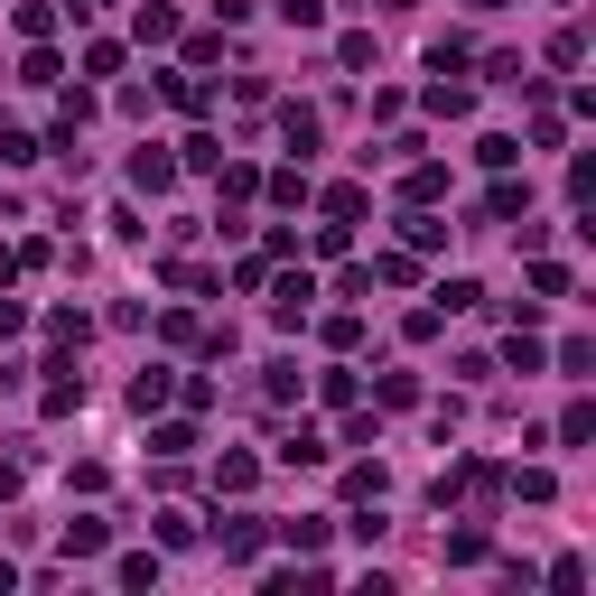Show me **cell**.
I'll use <instances>...</instances> for the list:
<instances>
[{
	"label": "cell",
	"mask_w": 596,
	"mask_h": 596,
	"mask_svg": "<svg viewBox=\"0 0 596 596\" xmlns=\"http://www.w3.org/2000/svg\"><path fill=\"white\" fill-rule=\"evenodd\" d=\"M168 392H177V373H168V364H149V373L131 382V410H140V420H149V410H159Z\"/></svg>",
	"instance_id": "obj_13"
},
{
	"label": "cell",
	"mask_w": 596,
	"mask_h": 596,
	"mask_svg": "<svg viewBox=\"0 0 596 596\" xmlns=\"http://www.w3.org/2000/svg\"><path fill=\"white\" fill-rule=\"evenodd\" d=\"M10 495H19V466H0V504H10Z\"/></svg>",
	"instance_id": "obj_43"
},
{
	"label": "cell",
	"mask_w": 596,
	"mask_h": 596,
	"mask_svg": "<svg viewBox=\"0 0 596 596\" xmlns=\"http://www.w3.org/2000/svg\"><path fill=\"white\" fill-rule=\"evenodd\" d=\"M326 531H335L326 512H299V522H280V540H290V550H326Z\"/></svg>",
	"instance_id": "obj_17"
},
{
	"label": "cell",
	"mask_w": 596,
	"mask_h": 596,
	"mask_svg": "<svg viewBox=\"0 0 596 596\" xmlns=\"http://www.w3.org/2000/svg\"><path fill=\"white\" fill-rule=\"evenodd\" d=\"M280 140H290V149H299V159H307V149H317V140H326V121H317V113H307V102H280Z\"/></svg>",
	"instance_id": "obj_8"
},
{
	"label": "cell",
	"mask_w": 596,
	"mask_h": 596,
	"mask_svg": "<svg viewBox=\"0 0 596 596\" xmlns=\"http://www.w3.org/2000/svg\"><path fill=\"white\" fill-rule=\"evenodd\" d=\"M438 243H448V224H438V215H410L401 224V252H438Z\"/></svg>",
	"instance_id": "obj_25"
},
{
	"label": "cell",
	"mask_w": 596,
	"mask_h": 596,
	"mask_svg": "<svg viewBox=\"0 0 596 596\" xmlns=\"http://www.w3.org/2000/svg\"><path fill=\"white\" fill-rule=\"evenodd\" d=\"M113 578H121V587H159V550H121Z\"/></svg>",
	"instance_id": "obj_22"
},
{
	"label": "cell",
	"mask_w": 596,
	"mask_h": 596,
	"mask_svg": "<svg viewBox=\"0 0 596 596\" xmlns=\"http://www.w3.org/2000/svg\"><path fill=\"white\" fill-rule=\"evenodd\" d=\"M438 307H448V317H466V307H485V290H476V280H448V290H438Z\"/></svg>",
	"instance_id": "obj_36"
},
{
	"label": "cell",
	"mask_w": 596,
	"mask_h": 596,
	"mask_svg": "<svg viewBox=\"0 0 596 596\" xmlns=\"http://www.w3.org/2000/svg\"><path fill=\"white\" fill-rule=\"evenodd\" d=\"M57 75H66V66H57V47H47V38L19 57V85H57Z\"/></svg>",
	"instance_id": "obj_21"
},
{
	"label": "cell",
	"mask_w": 596,
	"mask_h": 596,
	"mask_svg": "<svg viewBox=\"0 0 596 596\" xmlns=\"http://www.w3.org/2000/svg\"><path fill=\"white\" fill-rule=\"evenodd\" d=\"M522 205H531V187H495V196H485V215H495V224H512Z\"/></svg>",
	"instance_id": "obj_37"
},
{
	"label": "cell",
	"mask_w": 596,
	"mask_h": 596,
	"mask_svg": "<svg viewBox=\"0 0 596 596\" xmlns=\"http://www.w3.org/2000/svg\"><path fill=\"white\" fill-rule=\"evenodd\" d=\"M262 196H271V205H307V168H271Z\"/></svg>",
	"instance_id": "obj_20"
},
{
	"label": "cell",
	"mask_w": 596,
	"mask_h": 596,
	"mask_svg": "<svg viewBox=\"0 0 596 596\" xmlns=\"http://www.w3.org/2000/svg\"><path fill=\"white\" fill-rule=\"evenodd\" d=\"M299 392H307V382H299L290 354H280V364H262V401H299Z\"/></svg>",
	"instance_id": "obj_18"
},
{
	"label": "cell",
	"mask_w": 596,
	"mask_h": 596,
	"mask_svg": "<svg viewBox=\"0 0 596 596\" xmlns=\"http://www.w3.org/2000/svg\"><path fill=\"white\" fill-rule=\"evenodd\" d=\"M85 75H121V38H94L85 47Z\"/></svg>",
	"instance_id": "obj_39"
},
{
	"label": "cell",
	"mask_w": 596,
	"mask_h": 596,
	"mask_svg": "<svg viewBox=\"0 0 596 596\" xmlns=\"http://www.w3.org/2000/svg\"><path fill=\"white\" fill-rule=\"evenodd\" d=\"M354 392H364V382H354L345 364H326V373H317V401H326V410H354Z\"/></svg>",
	"instance_id": "obj_19"
},
{
	"label": "cell",
	"mask_w": 596,
	"mask_h": 596,
	"mask_svg": "<svg viewBox=\"0 0 596 596\" xmlns=\"http://www.w3.org/2000/svg\"><path fill=\"white\" fill-rule=\"evenodd\" d=\"M373 280H392V290H410V280H420V262H410V252H382V262H373Z\"/></svg>",
	"instance_id": "obj_35"
},
{
	"label": "cell",
	"mask_w": 596,
	"mask_h": 596,
	"mask_svg": "<svg viewBox=\"0 0 596 596\" xmlns=\"http://www.w3.org/2000/svg\"><path fill=\"white\" fill-rule=\"evenodd\" d=\"M504 485H512V495H522V504H550V495H559V476H550V466H512Z\"/></svg>",
	"instance_id": "obj_14"
},
{
	"label": "cell",
	"mask_w": 596,
	"mask_h": 596,
	"mask_svg": "<svg viewBox=\"0 0 596 596\" xmlns=\"http://www.w3.org/2000/svg\"><path fill=\"white\" fill-rule=\"evenodd\" d=\"M420 102H429V113H438V121H466V113H476V94H466V85H448V75H438V85H429Z\"/></svg>",
	"instance_id": "obj_11"
},
{
	"label": "cell",
	"mask_w": 596,
	"mask_h": 596,
	"mask_svg": "<svg viewBox=\"0 0 596 596\" xmlns=\"http://www.w3.org/2000/svg\"><path fill=\"white\" fill-rule=\"evenodd\" d=\"M57 550H66V559H102V550H113V522H94V512H75Z\"/></svg>",
	"instance_id": "obj_4"
},
{
	"label": "cell",
	"mask_w": 596,
	"mask_h": 596,
	"mask_svg": "<svg viewBox=\"0 0 596 596\" xmlns=\"http://www.w3.org/2000/svg\"><path fill=\"white\" fill-rule=\"evenodd\" d=\"M29 159H38V140H29V131H0V168H29Z\"/></svg>",
	"instance_id": "obj_41"
},
{
	"label": "cell",
	"mask_w": 596,
	"mask_h": 596,
	"mask_svg": "<svg viewBox=\"0 0 596 596\" xmlns=\"http://www.w3.org/2000/svg\"><path fill=\"white\" fill-rule=\"evenodd\" d=\"M10 587H19V568H10V559H0V596H10Z\"/></svg>",
	"instance_id": "obj_44"
},
{
	"label": "cell",
	"mask_w": 596,
	"mask_h": 596,
	"mask_svg": "<svg viewBox=\"0 0 596 596\" xmlns=\"http://www.w3.org/2000/svg\"><path fill=\"white\" fill-rule=\"evenodd\" d=\"M47 335H57V345H85L94 317H85V307H57V317H47Z\"/></svg>",
	"instance_id": "obj_29"
},
{
	"label": "cell",
	"mask_w": 596,
	"mask_h": 596,
	"mask_svg": "<svg viewBox=\"0 0 596 596\" xmlns=\"http://www.w3.org/2000/svg\"><path fill=\"white\" fill-rule=\"evenodd\" d=\"M364 205H373L364 187H326V215H335V224H364Z\"/></svg>",
	"instance_id": "obj_28"
},
{
	"label": "cell",
	"mask_w": 596,
	"mask_h": 596,
	"mask_svg": "<svg viewBox=\"0 0 596 596\" xmlns=\"http://www.w3.org/2000/svg\"><path fill=\"white\" fill-rule=\"evenodd\" d=\"M168 102H177V113H205V85H196V75H168V85H159Z\"/></svg>",
	"instance_id": "obj_33"
},
{
	"label": "cell",
	"mask_w": 596,
	"mask_h": 596,
	"mask_svg": "<svg viewBox=\"0 0 596 596\" xmlns=\"http://www.w3.org/2000/svg\"><path fill=\"white\" fill-rule=\"evenodd\" d=\"M550 587H559V596H578V587H587V559H578V550L550 559Z\"/></svg>",
	"instance_id": "obj_38"
},
{
	"label": "cell",
	"mask_w": 596,
	"mask_h": 596,
	"mask_svg": "<svg viewBox=\"0 0 596 596\" xmlns=\"http://www.w3.org/2000/svg\"><path fill=\"white\" fill-rule=\"evenodd\" d=\"M382 485H392V476H382V457H364V466H345V495H354V504H382Z\"/></svg>",
	"instance_id": "obj_16"
},
{
	"label": "cell",
	"mask_w": 596,
	"mask_h": 596,
	"mask_svg": "<svg viewBox=\"0 0 596 596\" xmlns=\"http://www.w3.org/2000/svg\"><path fill=\"white\" fill-rule=\"evenodd\" d=\"M149 448H159V457H187V448H196V420H168V429H149Z\"/></svg>",
	"instance_id": "obj_30"
},
{
	"label": "cell",
	"mask_w": 596,
	"mask_h": 596,
	"mask_svg": "<svg viewBox=\"0 0 596 596\" xmlns=\"http://www.w3.org/2000/svg\"><path fill=\"white\" fill-rule=\"evenodd\" d=\"M559 438H568V448H587V438H596V410H587V401H568V420H559Z\"/></svg>",
	"instance_id": "obj_34"
},
{
	"label": "cell",
	"mask_w": 596,
	"mask_h": 596,
	"mask_svg": "<svg viewBox=\"0 0 596 596\" xmlns=\"http://www.w3.org/2000/svg\"><path fill=\"white\" fill-rule=\"evenodd\" d=\"M307 307H317V280H280V299H271V326H307Z\"/></svg>",
	"instance_id": "obj_3"
},
{
	"label": "cell",
	"mask_w": 596,
	"mask_h": 596,
	"mask_svg": "<svg viewBox=\"0 0 596 596\" xmlns=\"http://www.w3.org/2000/svg\"><path fill=\"white\" fill-rule=\"evenodd\" d=\"M47 373H57V382L38 392V410H47V420H66V410H85V373H75V364H47Z\"/></svg>",
	"instance_id": "obj_5"
},
{
	"label": "cell",
	"mask_w": 596,
	"mask_h": 596,
	"mask_svg": "<svg viewBox=\"0 0 596 596\" xmlns=\"http://www.w3.org/2000/svg\"><path fill=\"white\" fill-rule=\"evenodd\" d=\"M466 10H504V0H466Z\"/></svg>",
	"instance_id": "obj_45"
},
{
	"label": "cell",
	"mask_w": 596,
	"mask_h": 596,
	"mask_svg": "<svg viewBox=\"0 0 596 596\" xmlns=\"http://www.w3.org/2000/svg\"><path fill=\"white\" fill-rule=\"evenodd\" d=\"M131 187L140 196H168L177 187V159H168V149H131Z\"/></svg>",
	"instance_id": "obj_6"
},
{
	"label": "cell",
	"mask_w": 596,
	"mask_h": 596,
	"mask_svg": "<svg viewBox=\"0 0 596 596\" xmlns=\"http://www.w3.org/2000/svg\"><path fill=\"white\" fill-rule=\"evenodd\" d=\"M504 364H512V373H540L550 354H540V335H531V326H512V335H504Z\"/></svg>",
	"instance_id": "obj_15"
},
{
	"label": "cell",
	"mask_w": 596,
	"mask_h": 596,
	"mask_svg": "<svg viewBox=\"0 0 596 596\" xmlns=\"http://www.w3.org/2000/svg\"><path fill=\"white\" fill-rule=\"evenodd\" d=\"M401 196H410V205H438V196H448V168H438V159H410Z\"/></svg>",
	"instance_id": "obj_10"
},
{
	"label": "cell",
	"mask_w": 596,
	"mask_h": 596,
	"mask_svg": "<svg viewBox=\"0 0 596 596\" xmlns=\"http://www.w3.org/2000/svg\"><path fill=\"white\" fill-rule=\"evenodd\" d=\"M131 29H140V47H168V38H177V10H168V0H140Z\"/></svg>",
	"instance_id": "obj_9"
},
{
	"label": "cell",
	"mask_w": 596,
	"mask_h": 596,
	"mask_svg": "<svg viewBox=\"0 0 596 596\" xmlns=\"http://www.w3.org/2000/svg\"><path fill=\"white\" fill-rule=\"evenodd\" d=\"M280 19L290 29H326V0H280Z\"/></svg>",
	"instance_id": "obj_40"
},
{
	"label": "cell",
	"mask_w": 596,
	"mask_h": 596,
	"mask_svg": "<svg viewBox=\"0 0 596 596\" xmlns=\"http://www.w3.org/2000/svg\"><path fill=\"white\" fill-rule=\"evenodd\" d=\"M271 457H280V466H326L335 448H326V429H307V420H299V429H290V438H280V448H271Z\"/></svg>",
	"instance_id": "obj_7"
},
{
	"label": "cell",
	"mask_w": 596,
	"mask_h": 596,
	"mask_svg": "<svg viewBox=\"0 0 596 596\" xmlns=\"http://www.w3.org/2000/svg\"><path fill=\"white\" fill-rule=\"evenodd\" d=\"M215 177H224V205H243V196H262V168H243V159H224Z\"/></svg>",
	"instance_id": "obj_23"
},
{
	"label": "cell",
	"mask_w": 596,
	"mask_h": 596,
	"mask_svg": "<svg viewBox=\"0 0 596 596\" xmlns=\"http://www.w3.org/2000/svg\"><path fill=\"white\" fill-rule=\"evenodd\" d=\"M177 168H196V177H215V168H224V140H215V131H196V140H187V159H177Z\"/></svg>",
	"instance_id": "obj_26"
},
{
	"label": "cell",
	"mask_w": 596,
	"mask_h": 596,
	"mask_svg": "<svg viewBox=\"0 0 596 596\" xmlns=\"http://www.w3.org/2000/svg\"><path fill=\"white\" fill-rule=\"evenodd\" d=\"M485 550H495V540H485V522H466V531H448V550H438V559H448V568H476Z\"/></svg>",
	"instance_id": "obj_12"
},
{
	"label": "cell",
	"mask_w": 596,
	"mask_h": 596,
	"mask_svg": "<svg viewBox=\"0 0 596 596\" xmlns=\"http://www.w3.org/2000/svg\"><path fill=\"white\" fill-rule=\"evenodd\" d=\"M19 326H29V307H19V299H0V335H19Z\"/></svg>",
	"instance_id": "obj_42"
},
{
	"label": "cell",
	"mask_w": 596,
	"mask_h": 596,
	"mask_svg": "<svg viewBox=\"0 0 596 596\" xmlns=\"http://www.w3.org/2000/svg\"><path fill=\"white\" fill-rule=\"evenodd\" d=\"M476 159H485V168H495V177H504L512 159H522V140H512V131H485V140H476Z\"/></svg>",
	"instance_id": "obj_24"
},
{
	"label": "cell",
	"mask_w": 596,
	"mask_h": 596,
	"mask_svg": "<svg viewBox=\"0 0 596 596\" xmlns=\"http://www.w3.org/2000/svg\"><path fill=\"white\" fill-rule=\"evenodd\" d=\"M252 485H262V457H252V448H224V457H215V495H252Z\"/></svg>",
	"instance_id": "obj_2"
},
{
	"label": "cell",
	"mask_w": 596,
	"mask_h": 596,
	"mask_svg": "<svg viewBox=\"0 0 596 596\" xmlns=\"http://www.w3.org/2000/svg\"><path fill=\"white\" fill-rule=\"evenodd\" d=\"M215 550H224L233 568H252V559L271 550V522H262V512H233V522H215Z\"/></svg>",
	"instance_id": "obj_1"
},
{
	"label": "cell",
	"mask_w": 596,
	"mask_h": 596,
	"mask_svg": "<svg viewBox=\"0 0 596 596\" xmlns=\"http://www.w3.org/2000/svg\"><path fill=\"white\" fill-rule=\"evenodd\" d=\"M149 531H159L168 550H187V540H196V522H187V512H149Z\"/></svg>",
	"instance_id": "obj_32"
},
{
	"label": "cell",
	"mask_w": 596,
	"mask_h": 596,
	"mask_svg": "<svg viewBox=\"0 0 596 596\" xmlns=\"http://www.w3.org/2000/svg\"><path fill=\"white\" fill-rule=\"evenodd\" d=\"M335 66L364 75V66H373V38H364V29H345V38H335Z\"/></svg>",
	"instance_id": "obj_27"
},
{
	"label": "cell",
	"mask_w": 596,
	"mask_h": 596,
	"mask_svg": "<svg viewBox=\"0 0 596 596\" xmlns=\"http://www.w3.org/2000/svg\"><path fill=\"white\" fill-rule=\"evenodd\" d=\"M47 29H57V10H47V0H19V38H29V47H38Z\"/></svg>",
	"instance_id": "obj_31"
}]
</instances>
